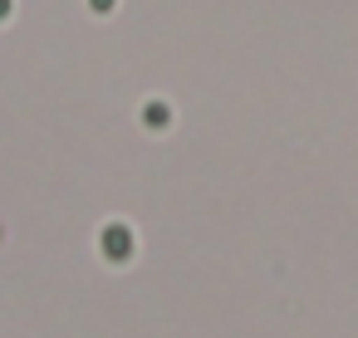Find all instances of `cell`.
Wrapping results in <instances>:
<instances>
[{"label":"cell","mask_w":358,"mask_h":338,"mask_svg":"<svg viewBox=\"0 0 358 338\" xmlns=\"http://www.w3.org/2000/svg\"><path fill=\"white\" fill-rule=\"evenodd\" d=\"M99 245H103V255H108V260H128V255H133V230H128L123 221H113V226H103Z\"/></svg>","instance_id":"cell-1"},{"label":"cell","mask_w":358,"mask_h":338,"mask_svg":"<svg viewBox=\"0 0 358 338\" xmlns=\"http://www.w3.org/2000/svg\"><path fill=\"white\" fill-rule=\"evenodd\" d=\"M167 118H172V113H167V103H148V108H143V123H148V128H162Z\"/></svg>","instance_id":"cell-2"},{"label":"cell","mask_w":358,"mask_h":338,"mask_svg":"<svg viewBox=\"0 0 358 338\" xmlns=\"http://www.w3.org/2000/svg\"><path fill=\"white\" fill-rule=\"evenodd\" d=\"M89 6H94V10H99V15H108V10H113V6H118V0H89Z\"/></svg>","instance_id":"cell-3"},{"label":"cell","mask_w":358,"mask_h":338,"mask_svg":"<svg viewBox=\"0 0 358 338\" xmlns=\"http://www.w3.org/2000/svg\"><path fill=\"white\" fill-rule=\"evenodd\" d=\"M10 6H15V0H0V20H6V15H10Z\"/></svg>","instance_id":"cell-4"}]
</instances>
